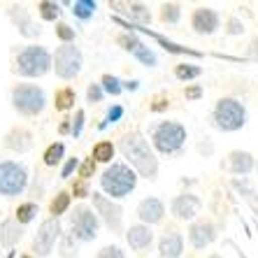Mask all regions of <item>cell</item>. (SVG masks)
Segmentation results:
<instances>
[{
    "label": "cell",
    "mask_w": 258,
    "mask_h": 258,
    "mask_svg": "<svg viewBox=\"0 0 258 258\" xmlns=\"http://www.w3.org/2000/svg\"><path fill=\"white\" fill-rule=\"evenodd\" d=\"M119 149L123 154V158L131 163V168L135 170V174L151 181L158 177V158L154 154V147L140 131L126 133L119 142Z\"/></svg>",
    "instance_id": "1"
},
{
    "label": "cell",
    "mask_w": 258,
    "mask_h": 258,
    "mask_svg": "<svg viewBox=\"0 0 258 258\" xmlns=\"http://www.w3.org/2000/svg\"><path fill=\"white\" fill-rule=\"evenodd\" d=\"M138 186V174L131 165L126 163H112L105 172L100 174V188L102 196H107L109 200H121L131 196Z\"/></svg>",
    "instance_id": "2"
},
{
    "label": "cell",
    "mask_w": 258,
    "mask_h": 258,
    "mask_svg": "<svg viewBox=\"0 0 258 258\" xmlns=\"http://www.w3.org/2000/svg\"><path fill=\"white\" fill-rule=\"evenodd\" d=\"M14 75L24 79H37L44 77L51 70V54L42 44H28L19 51L17 60H14Z\"/></svg>",
    "instance_id": "3"
},
{
    "label": "cell",
    "mask_w": 258,
    "mask_h": 258,
    "mask_svg": "<svg viewBox=\"0 0 258 258\" xmlns=\"http://www.w3.org/2000/svg\"><path fill=\"white\" fill-rule=\"evenodd\" d=\"M212 121L221 133H237L244 128L246 123V107L244 102L237 98H221L216 100L214 112H212Z\"/></svg>",
    "instance_id": "4"
},
{
    "label": "cell",
    "mask_w": 258,
    "mask_h": 258,
    "mask_svg": "<svg viewBox=\"0 0 258 258\" xmlns=\"http://www.w3.org/2000/svg\"><path fill=\"white\" fill-rule=\"evenodd\" d=\"M10 100L14 112L21 116H40L47 107V96L37 84H17Z\"/></svg>",
    "instance_id": "5"
},
{
    "label": "cell",
    "mask_w": 258,
    "mask_h": 258,
    "mask_svg": "<svg viewBox=\"0 0 258 258\" xmlns=\"http://www.w3.org/2000/svg\"><path fill=\"white\" fill-rule=\"evenodd\" d=\"M186 142V128L179 121H161L151 133V147L158 154H177Z\"/></svg>",
    "instance_id": "6"
},
{
    "label": "cell",
    "mask_w": 258,
    "mask_h": 258,
    "mask_svg": "<svg viewBox=\"0 0 258 258\" xmlns=\"http://www.w3.org/2000/svg\"><path fill=\"white\" fill-rule=\"evenodd\" d=\"M51 68H54L56 77L60 79H75L84 68V56H82V49L77 44H60L56 47V51L51 54Z\"/></svg>",
    "instance_id": "7"
},
{
    "label": "cell",
    "mask_w": 258,
    "mask_h": 258,
    "mask_svg": "<svg viewBox=\"0 0 258 258\" xmlns=\"http://www.w3.org/2000/svg\"><path fill=\"white\" fill-rule=\"evenodd\" d=\"M28 188V170L24 163L0 161V196L17 198Z\"/></svg>",
    "instance_id": "8"
},
{
    "label": "cell",
    "mask_w": 258,
    "mask_h": 258,
    "mask_svg": "<svg viewBox=\"0 0 258 258\" xmlns=\"http://www.w3.org/2000/svg\"><path fill=\"white\" fill-rule=\"evenodd\" d=\"M72 223V237L77 242H91L98 237V228H100V219L93 212V207H86V205H79L75 207V214L70 216Z\"/></svg>",
    "instance_id": "9"
},
{
    "label": "cell",
    "mask_w": 258,
    "mask_h": 258,
    "mask_svg": "<svg viewBox=\"0 0 258 258\" xmlns=\"http://www.w3.org/2000/svg\"><path fill=\"white\" fill-rule=\"evenodd\" d=\"M91 200H93V212L98 214V219H100L112 233H119V230L123 228V207L98 191H91Z\"/></svg>",
    "instance_id": "10"
},
{
    "label": "cell",
    "mask_w": 258,
    "mask_h": 258,
    "mask_svg": "<svg viewBox=\"0 0 258 258\" xmlns=\"http://www.w3.org/2000/svg\"><path fill=\"white\" fill-rule=\"evenodd\" d=\"M60 235H63V228H60L58 219H51V216L44 219L35 233V240H33V256L47 258L49 253L54 251V246L60 240Z\"/></svg>",
    "instance_id": "11"
},
{
    "label": "cell",
    "mask_w": 258,
    "mask_h": 258,
    "mask_svg": "<svg viewBox=\"0 0 258 258\" xmlns=\"http://www.w3.org/2000/svg\"><path fill=\"white\" fill-rule=\"evenodd\" d=\"M170 210H172L174 219H179V221H193V219L200 214V210H203V200H200L196 193H181V196H177V198L172 200Z\"/></svg>",
    "instance_id": "12"
},
{
    "label": "cell",
    "mask_w": 258,
    "mask_h": 258,
    "mask_svg": "<svg viewBox=\"0 0 258 258\" xmlns=\"http://www.w3.org/2000/svg\"><path fill=\"white\" fill-rule=\"evenodd\" d=\"M221 26V17L212 7H196L191 14V28L198 35H212Z\"/></svg>",
    "instance_id": "13"
},
{
    "label": "cell",
    "mask_w": 258,
    "mask_h": 258,
    "mask_svg": "<svg viewBox=\"0 0 258 258\" xmlns=\"http://www.w3.org/2000/svg\"><path fill=\"white\" fill-rule=\"evenodd\" d=\"M3 144H5V149L14 151V154H26V151L33 149V144H35V135H33V131L26 128V126H14V128H10V131L5 133Z\"/></svg>",
    "instance_id": "14"
},
{
    "label": "cell",
    "mask_w": 258,
    "mask_h": 258,
    "mask_svg": "<svg viewBox=\"0 0 258 258\" xmlns=\"http://www.w3.org/2000/svg\"><path fill=\"white\" fill-rule=\"evenodd\" d=\"M7 14H10V19H12V24L17 26V30H19V35H21V37H28V40L40 37L42 28H40V26L30 19L26 5H12L10 10H7Z\"/></svg>",
    "instance_id": "15"
},
{
    "label": "cell",
    "mask_w": 258,
    "mask_h": 258,
    "mask_svg": "<svg viewBox=\"0 0 258 258\" xmlns=\"http://www.w3.org/2000/svg\"><path fill=\"white\" fill-rule=\"evenodd\" d=\"M188 240H191L193 249H198V251L207 249V246L216 240L214 223L207 221V219H198V221H193L191 228H188Z\"/></svg>",
    "instance_id": "16"
},
{
    "label": "cell",
    "mask_w": 258,
    "mask_h": 258,
    "mask_svg": "<svg viewBox=\"0 0 258 258\" xmlns=\"http://www.w3.org/2000/svg\"><path fill=\"white\" fill-rule=\"evenodd\" d=\"M138 216L144 226L151 228V226H156V223L163 221V216H165V205H163L161 198L149 196V198H144L142 203L138 205Z\"/></svg>",
    "instance_id": "17"
},
{
    "label": "cell",
    "mask_w": 258,
    "mask_h": 258,
    "mask_svg": "<svg viewBox=\"0 0 258 258\" xmlns=\"http://www.w3.org/2000/svg\"><path fill=\"white\" fill-rule=\"evenodd\" d=\"M126 242L131 244L133 251L144 253L154 244V230L149 226H144V223H135V226H131L126 230Z\"/></svg>",
    "instance_id": "18"
},
{
    "label": "cell",
    "mask_w": 258,
    "mask_h": 258,
    "mask_svg": "<svg viewBox=\"0 0 258 258\" xmlns=\"http://www.w3.org/2000/svg\"><path fill=\"white\" fill-rule=\"evenodd\" d=\"M158 253H161V258H181V253H184V235L174 228L165 230L163 237L158 240Z\"/></svg>",
    "instance_id": "19"
},
{
    "label": "cell",
    "mask_w": 258,
    "mask_h": 258,
    "mask_svg": "<svg viewBox=\"0 0 258 258\" xmlns=\"http://www.w3.org/2000/svg\"><path fill=\"white\" fill-rule=\"evenodd\" d=\"M256 168V161H253V156L249 154V151H230L228 156V170L235 174V177H242L244 179L246 174L251 172V170Z\"/></svg>",
    "instance_id": "20"
},
{
    "label": "cell",
    "mask_w": 258,
    "mask_h": 258,
    "mask_svg": "<svg viewBox=\"0 0 258 258\" xmlns=\"http://www.w3.org/2000/svg\"><path fill=\"white\" fill-rule=\"evenodd\" d=\"M24 226H19L14 219H5V221H0V246H5V249H12L17 246L19 242L24 240Z\"/></svg>",
    "instance_id": "21"
},
{
    "label": "cell",
    "mask_w": 258,
    "mask_h": 258,
    "mask_svg": "<svg viewBox=\"0 0 258 258\" xmlns=\"http://www.w3.org/2000/svg\"><path fill=\"white\" fill-rule=\"evenodd\" d=\"M75 102H77V93L72 86H63L54 93V107L58 112H68V109L75 107Z\"/></svg>",
    "instance_id": "22"
},
{
    "label": "cell",
    "mask_w": 258,
    "mask_h": 258,
    "mask_svg": "<svg viewBox=\"0 0 258 258\" xmlns=\"http://www.w3.org/2000/svg\"><path fill=\"white\" fill-rule=\"evenodd\" d=\"M37 214H40V207H37L33 200H30V203H21L17 207V212H14V221H17L19 226H28Z\"/></svg>",
    "instance_id": "23"
},
{
    "label": "cell",
    "mask_w": 258,
    "mask_h": 258,
    "mask_svg": "<svg viewBox=\"0 0 258 258\" xmlns=\"http://www.w3.org/2000/svg\"><path fill=\"white\" fill-rule=\"evenodd\" d=\"M72 7V14L79 19V21H89L98 10V3L96 0H77V3H70Z\"/></svg>",
    "instance_id": "24"
},
{
    "label": "cell",
    "mask_w": 258,
    "mask_h": 258,
    "mask_svg": "<svg viewBox=\"0 0 258 258\" xmlns=\"http://www.w3.org/2000/svg\"><path fill=\"white\" fill-rule=\"evenodd\" d=\"M63 156H66V144L63 142H51L47 149H44L42 158H44V165H47V168H56V165L63 161Z\"/></svg>",
    "instance_id": "25"
},
{
    "label": "cell",
    "mask_w": 258,
    "mask_h": 258,
    "mask_svg": "<svg viewBox=\"0 0 258 258\" xmlns=\"http://www.w3.org/2000/svg\"><path fill=\"white\" fill-rule=\"evenodd\" d=\"M116 154V147L112 142H107V140H102V142H98L96 147H93V154H91V158L96 163H112V158H114Z\"/></svg>",
    "instance_id": "26"
},
{
    "label": "cell",
    "mask_w": 258,
    "mask_h": 258,
    "mask_svg": "<svg viewBox=\"0 0 258 258\" xmlns=\"http://www.w3.org/2000/svg\"><path fill=\"white\" fill-rule=\"evenodd\" d=\"M68 207H70V193L68 191H60L56 193V198L51 200V205H49V212H51V219H58L60 214H66Z\"/></svg>",
    "instance_id": "27"
},
{
    "label": "cell",
    "mask_w": 258,
    "mask_h": 258,
    "mask_svg": "<svg viewBox=\"0 0 258 258\" xmlns=\"http://www.w3.org/2000/svg\"><path fill=\"white\" fill-rule=\"evenodd\" d=\"M37 12H40L42 21H56L60 14V5L58 3H51V0H40L37 3Z\"/></svg>",
    "instance_id": "28"
},
{
    "label": "cell",
    "mask_w": 258,
    "mask_h": 258,
    "mask_svg": "<svg viewBox=\"0 0 258 258\" xmlns=\"http://www.w3.org/2000/svg\"><path fill=\"white\" fill-rule=\"evenodd\" d=\"M128 7V17L131 19H135L138 24H149L151 21V12L147 10V5H142V3H131V5H126Z\"/></svg>",
    "instance_id": "29"
},
{
    "label": "cell",
    "mask_w": 258,
    "mask_h": 258,
    "mask_svg": "<svg viewBox=\"0 0 258 258\" xmlns=\"http://www.w3.org/2000/svg\"><path fill=\"white\" fill-rule=\"evenodd\" d=\"M181 19V7L177 3H165L161 5V21L163 24H177Z\"/></svg>",
    "instance_id": "30"
},
{
    "label": "cell",
    "mask_w": 258,
    "mask_h": 258,
    "mask_svg": "<svg viewBox=\"0 0 258 258\" xmlns=\"http://www.w3.org/2000/svg\"><path fill=\"white\" fill-rule=\"evenodd\" d=\"M174 75H177V79H181V82H188V79L200 77V75H203V68L191 66V63H179V66L174 68Z\"/></svg>",
    "instance_id": "31"
},
{
    "label": "cell",
    "mask_w": 258,
    "mask_h": 258,
    "mask_svg": "<svg viewBox=\"0 0 258 258\" xmlns=\"http://www.w3.org/2000/svg\"><path fill=\"white\" fill-rule=\"evenodd\" d=\"M58 242H60V256L63 258H75L77 256V244L79 242L72 237V233H63Z\"/></svg>",
    "instance_id": "32"
},
{
    "label": "cell",
    "mask_w": 258,
    "mask_h": 258,
    "mask_svg": "<svg viewBox=\"0 0 258 258\" xmlns=\"http://www.w3.org/2000/svg\"><path fill=\"white\" fill-rule=\"evenodd\" d=\"M100 86L105 93H109V96H119L121 91H123V82H121L119 77H114V75H102Z\"/></svg>",
    "instance_id": "33"
},
{
    "label": "cell",
    "mask_w": 258,
    "mask_h": 258,
    "mask_svg": "<svg viewBox=\"0 0 258 258\" xmlns=\"http://www.w3.org/2000/svg\"><path fill=\"white\" fill-rule=\"evenodd\" d=\"M133 56H135V58H138L142 66H147V68H156L158 66L156 54H154L149 47H144V44H140V47L133 51Z\"/></svg>",
    "instance_id": "34"
},
{
    "label": "cell",
    "mask_w": 258,
    "mask_h": 258,
    "mask_svg": "<svg viewBox=\"0 0 258 258\" xmlns=\"http://www.w3.org/2000/svg\"><path fill=\"white\" fill-rule=\"evenodd\" d=\"M84 119H86L84 109H77V112H75V119H70V135H72V138H79V135H82Z\"/></svg>",
    "instance_id": "35"
},
{
    "label": "cell",
    "mask_w": 258,
    "mask_h": 258,
    "mask_svg": "<svg viewBox=\"0 0 258 258\" xmlns=\"http://www.w3.org/2000/svg\"><path fill=\"white\" fill-rule=\"evenodd\" d=\"M56 37H58L63 44H72L75 42V28H70L68 24H58L56 26Z\"/></svg>",
    "instance_id": "36"
},
{
    "label": "cell",
    "mask_w": 258,
    "mask_h": 258,
    "mask_svg": "<svg viewBox=\"0 0 258 258\" xmlns=\"http://www.w3.org/2000/svg\"><path fill=\"white\" fill-rule=\"evenodd\" d=\"M116 42H119L121 47L126 49V51H131V54L140 47V44H142V42H140V37L133 35V33H131V35H119V40H116Z\"/></svg>",
    "instance_id": "37"
},
{
    "label": "cell",
    "mask_w": 258,
    "mask_h": 258,
    "mask_svg": "<svg viewBox=\"0 0 258 258\" xmlns=\"http://www.w3.org/2000/svg\"><path fill=\"white\" fill-rule=\"evenodd\" d=\"M96 165H98V163L93 161V158H86L84 163H79V177H82L84 181H89L91 174L96 172Z\"/></svg>",
    "instance_id": "38"
},
{
    "label": "cell",
    "mask_w": 258,
    "mask_h": 258,
    "mask_svg": "<svg viewBox=\"0 0 258 258\" xmlns=\"http://www.w3.org/2000/svg\"><path fill=\"white\" fill-rule=\"evenodd\" d=\"M98 258H126V253L121 251V246L107 244V246H102L100 251H98Z\"/></svg>",
    "instance_id": "39"
},
{
    "label": "cell",
    "mask_w": 258,
    "mask_h": 258,
    "mask_svg": "<svg viewBox=\"0 0 258 258\" xmlns=\"http://www.w3.org/2000/svg\"><path fill=\"white\" fill-rule=\"evenodd\" d=\"M121 116H123V107H121V105H112V107L107 109V119H105V123H100V128H105L107 123H116V121H121Z\"/></svg>",
    "instance_id": "40"
},
{
    "label": "cell",
    "mask_w": 258,
    "mask_h": 258,
    "mask_svg": "<svg viewBox=\"0 0 258 258\" xmlns=\"http://www.w3.org/2000/svg\"><path fill=\"white\" fill-rule=\"evenodd\" d=\"M102 98H105L102 86L100 84H89V89H86V100L89 102H100Z\"/></svg>",
    "instance_id": "41"
},
{
    "label": "cell",
    "mask_w": 258,
    "mask_h": 258,
    "mask_svg": "<svg viewBox=\"0 0 258 258\" xmlns=\"http://www.w3.org/2000/svg\"><path fill=\"white\" fill-rule=\"evenodd\" d=\"M72 193H75V198H89V196H91L89 181H84V179L75 181V186H72Z\"/></svg>",
    "instance_id": "42"
},
{
    "label": "cell",
    "mask_w": 258,
    "mask_h": 258,
    "mask_svg": "<svg viewBox=\"0 0 258 258\" xmlns=\"http://www.w3.org/2000/svg\"><path fill=\"white\" fill-rule=\"evenodd\" d=\"M75 170H79V158H68L66 165L60 168V179H68Z\"/></svg>",
    "instance_id": "43"
},
{
    "label": "cell",
    "mask_w": 258,
    "mask_h": 258,
    "mask_svg": "<svg viewBox=\"0 0 258 258\" xmlns=\"http://www.w3.org/2000/svg\"><path fill=\"white\" fill-rule=\"evenodd\" d=\"M226 26H228V28H226L228 30V35H242V33H244V24H242L240 19H235V17H230Z\"/></svg>",
    "instance_id": "44"
},
{
    "label": "cell",
    "mask_w": 258,
    "mask_h": 258,
    "mask_svg": "<svg viewBox=\"0 0 258 258\" xmlns=\"http://www.w3.org/2000/svg\"><path fill=\"white\" fill-rule=\"evenodd\" d=\"M246 54L251 56L253 60H258V37H253L251 42H249V49H246Z\"/></svg>",
    "instance_id": "45"
},
{
    "label": "cell",
    "mask_w": 258,
    "mask_h": 258,
    "mask_svg": "<svg viewBox=\"0 0 258 258\" xmlns=\"http://www.w3.org/2000/svg\"><path fill=\"white\" fill-rule=\"evenodd\" d=\"M200 96H203V89H200V86H191V89H186V98H188V100H198Z\"/></svg>",
    "instance_id": "46"
},
{
    "label": "cell",
    "mask_w": 258,
    "mask_h": 258,
    "mask_svg": "<svg viewBox=\"0 0 258 258\" xmlns=\"http://www.w3.org/2000/svg\"><path fill=\"white\" fill-rule=\"evenodd\" d=\"M58 131H60V135H68V133H70V119H63Z\"/></svg>",
    "instance_id": "47"
},
{
    "label": "cell",
    "mask_w": 258,
    "mask_h": 258,
    "mask_svg": "<svg viewBox=\"0 0 258 258\" xmlns=\"http://www.w3.org/2000/svg\"><path fill=\"white\" fill-rule=\"evenodd\" d=\"M138 86H140V82H138V79H133V82H126V84H123V89H128V91H138Z\"/></svg>",
    "instance_id": "48"
},
{
    "label": "cell",
    "mask_w": 258,
    "mask_h": 258,
    "mask_svg": "<svg viewBox=\"0 0 258 258\" xmlns=\"http://www.w3.org/2000/svg\"><path fill=\"white\" fill-rule=\"evenodd\" d=\"M7 258H14V251H10V253H7Z\"/></svg>",
    "instance_id": "49"
},
{
    "label": "cell",
    "mask_w": 258,
    "mask_h": 258,
    "mask_svg": "<svg viewBox=\"0 0 258 258\" xmlns=\"http://www.w3.org/2000/svg\"><path fill=\"white\" fill-rule=\"evenodd\" d=\"M256 172H258V165H256Z\"/></svg>",
    "instance_id": "50"
}]
</instances>
